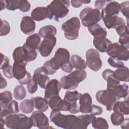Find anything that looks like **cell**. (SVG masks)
<instances>
[{
	"label": "cell",
	"mask_w": 129,
	"mask_h": 129,
	"mask_svg": "<svg viewBox=\"0 0 129 129\" xmlns=\"http://www.w3.org/2000/svg\"><path fill=\"white\" fill-rule=\"evenodd\" d=\"M108 2V1H104V0H99L95 1V7L96 9L100 10L101 9H102L105 5L106 3Z\"/></svg>",
	"instance_id": "cell-51"
},
{
	"label": "cell",
	"mask_w": 129,
	"mask_h": 129,
	"mask_svg": "<svg viewBox=\"0 0 129 129\" xmlns=\"http://www.w3.org/2000/svg\"><path fill=\"white\" fill-rule=\"evenodd\" d=\"M81 94L77 91H67L63 99L69 103L71 105V109L69 112L73 114L77 113L79 112V107L77 103V100H79Z\"/></svg>",
	"instance_id": "cell-19"
},
{
	"label": "cell",
	"mask_w": 129,
	"mask_h": 129,
	"mask_svg": "<svg viewBox=\"0 0 129 129\" xmlns=\"http://www.w3.org/2000/svg\"><path fill=\"white\" fill-rule=\"evenodd\" d=\"M70 1L54 0L48 5L46 8L48 11V19H54L58 21L59 19L66 17L69 12L68 8L70 6Z\"/></svg>",
	"instance_id": "cell-4"
},
{
	"label": "cell",
	"mask_w": 129,
	"mask_h": 129,
	"mask_svg": "<svg viewBox=\"0 0 129 129\" xmlns=\"http://www.w3.org/2000/svg\"><path fill=\"white\" fill-rule=\"evenodd\" d=\"M56 43V38L54 36L45 37L40 44L39 51L43 57H47L51 53Z\"/></svg>",
	"instance_id": "cell-16"
},
{
	"label": "cell",
	"mask_w": 129,
	"mask_h": 129,
	"mask_svg": "<svg viewBox=\"0 0 129 129\" xmlns=\"http://www.w3.org/2000/svg\"><path fill=\"white\" fill-rule=\"evenodd\" d=\"M34 103L35 107L39 111L45 112L48 108V101L45 98L37 96L31 98Z\"/></svg>",
	"instance_id": "cell-30"
},
{
	"label": "cell",
	"mask_w": 129,
	"mask_h": 129,
	"mask_svg": "<svg viewBox=\"0 0 129 129\" xmlns=\"http://www.w3.org/2000/svg\"><path fill=\"white\" fill-rule=\"evenodd\" d=\"M111 41L107 38H94L93 45L99 51L106 52L108 47L111 44Z\"/></svg>",
	"instance_id": "cell-25"
},
{
	"label": "cell",
	"mask_w": 129,
	"mask_h": 129,
	"mask_svg": "<svg viewBox=\"0 0 129 129\" xmlns=\"http://www.w3.org/2000/svg\"><path fill=\"white\" fill-rule=\"evenodd\" d=\"M31 18L36 21H41L48 18L46 7H38L34 9L31 13Z\"/></svg>",
	"instance_id": "cell-24"
},
{
	"label": "cell",
	"mask_w": 129,
	"mask_h": 129,
	"mask_svg": "<svg viewBox=\"0 0 129 129\" xmlns=\"http://www.w3.org/2000/svg\"><path fill=\"white\" fill-rule=\"evenodd\" d=\"M88 31L94 38H105L107 36V31L98 24L88 27Z\"/></svg>",
	"instance_id": "cell-28"
},
{
	"label": "cell",
	"mask_w": 129,
	"mask_h": 129,
	"mask_svg": "<svg viewBox=\"0 0 129 129\" xmlns=\"http://www.w3.org/2000/svg\"><path fill=\"white\" fill-rule=\"evenodd\" d=\"M79 111L83 113H90L92 106V98L88 93L81 95L79 99Z\"/></svg>",
	"instance_id": "cell-23"
},
{
	"label": "cell",
	"mask_w": 129,
	"mask_h": 129,
	"mask_svg": "<svg viewBox=\"0 0 129 129\" xmlns=\"http://www.w3.org/2000/svg\"><path fill=\"white\" fill-rule=\"evenodd\" d=\"M107 62L113 68H119L124 66V63L117 58L110 57L107 59Z\"/></svg>",
	"instance_id": "cell-39"
},
{
	"label": "cell",
	"mask_w": 129,
	"mask_h": 129,
	"mask_svg": "<svg viewBox=\"0 0 129 129\" xmlns=\"http://www.w3.org/2000/svg\"><path fill=\"white\" fill-rule=\"evenodd\" d=\"M106 52L110 57L117 58L120 60H128V49L117 42L110 44L108 47Z\"/></svg>",
	"instance_id": "cell-11"
},
{
	"label": "cell",
	"mask_w": 129,
	"mask_h": 129,
	"mask_svg": "<svg viewBox=\"0 0 129 129\" xmlns=\"http://www.w3.org/2000/svg\"><path fill=\"white\" fill-rule=\"evenodd\" d=\"M41 43V36L38 33H35L28 36L25 44L29 47L34 49H39Z\"/></svg>",
	"instance_id": "cell-27"
},
{
	"label": "cell",
	"mask_w": 129,
	"mask_h": 129,
	"mask_svg": "<svg viewBox=\"0 0 129 129\" xmlns=\"http://www.w3.org/2000/svg\"><path fill=\"white\" fill-rule=\"evenodd\" d=\"M61 88V84L57 80H50L45 88L44 98L48 101L52 97L59 95Z\"/></svg>",
	"instance_id": "cell-20"
},
{
	"label": "cell",
	"mask_w": 129,
	"mask_h": 129,
	"mask_svg": "<svg viewBox=\"0 0 129 129\" xmlns=\"http://www.w3.org/2000/svg\"><path fill=\"white\" fill-rule=\"evenodd\" d=\"M120 11L126 17L127 24L128 25L129 17V2L126 1L120 4Z\"/></svg>",
	"instance_id": "cell-40"
},
{
	"label": "cell",
	"mask_w": 129,
	"mask_h": 129,
	"mask_svg": "<svg viewBox=\"0 0 129 129\" xmlns=\"http://www.w3.org/2000/svg\"><path fill=\"white\" fill-rule=\"evenodd\" d=\"M50 120L55 125L64 129H86L88 127L79 116L64 115L60 111L52 110L50 114Z\"/></svg>",
	"instance_id": "cell-1"
},
{
	"label": "cell",
	"mask_w": 129,
	"mask_h": 129,
	"mask_svg": "<svg viewBox=\"0 0 129 129\" xmlns=\"http://www.w3.org/2000/svg\"><path fill=\"white\" fill-rule=\"evenodd\" d=\"M4 75L8 79H12L14 78L13 72V66L9 65L6 68L3 70Z\"/></svg>",
	"instance_id": "cell-49"
},
{
	"label": "cell",
	"mask_w": 129,
	"mask_h": 129,
	"mask_svg": "<svg viewBox=\"0 0 129 129\" xmlns=\"http://www.w3.org/2000/svg\"><path fill=\"white\" fill-rule=\"evenodd\" d=\"M26 96V92L24 87L22 85H18L14 90V97L18 100L24 99Z\"/></svg>",
	"instance_id": "cell-35"
},
{
	"label": "cell",
	"mask_w": 129,
	"mask_h": 129,
	"mask_svg": "<svg viewBox=\"0 0 129 129\" xmlns=\"http://www.w3.org/2000/svg\"><path fill=\"white\" fill-rule=\"evenodd\" d=\"M103 112V109L102 107L95 105L94 104H92L91 106V111L90 112V114L93 115H100Z\"/></svg>",
	"instance_id": "cell-48"
},
{
	"label": "cell",
	"mask_w": 129,
	"mask_h": 129,
	"mask_svg": "<svg viewBox=\"0 0 129 129\" xmlns=\"http://www.w3.org/2000/svg\"><path fill=\"white\" fill-rule=\"evenodd\" d=\"M27 64L25 62H14L13 65L14 78L16 79L22 85L27 84L32 79L30 73L26 69Z\"/></svg>",
	"instance_id": "cell-10"
},
{
	"label": "cell",
	"mask_w": 129,
	"mask_h": 129,
	"mask_svg": "<svg viewBox=\"0 0 129 129\" xmlns=\"http://www.w3.org/2000/svg\"><path fill=\"white\" fill-rule=\"evenodd\" d=\"M7 86V82L6 80L3 77L2 74H1V86H0V88L1 89H4L5 87H6Z\"/></svg>",
	"instance_id": "cell-54"
},
{
	"label": "cell",
	"mask_w": 129,
	"mask_h": 129,
	"mask_svg": "<svg viewBox=\"0 0 129 129\" xmlns=\"http://www.w3.org/2000/svg\"><path fill=\"white\" fill-rule=\"evenodd\" d=\"M27 90L30 94H34L38 89V84L33 80H31L27 85Z\"/></svg>",
	"instance_id": "cell-43"
},
{
	"label": "cell",
	"mask_w": 129,
	"mask_h": 129,
	"mask_svg": "<svg viewBox=\"0 0 129 129\" xmlns=\"http://www.w3.org/2000/svg\"><path fill=\"white\" fill-rule=\"evenodd\" d=\"M79 117L83 121L84 123L85 124L86 126L88 127V125L92 122V121L95 119L96 117L95 115L92 114H85V115H81L79 116Z\"/></svg>",
	"instance_id": "cell-42"
},
{
	"label": "cell",
	"mask_w": 129,
	"mask_h": 129,
	"mask_svg": "<svg viewBox=\"0 0 129 129\" xmlns=\"http://www.w3.org/2000/svg\"><path fill=\"white\" fill-rule=\"evenodd\" d=\"M35 28V22L31 17L26 16L22 18L20 23V28L24 34L29 35L33 33Z\"/></svg>",
	"instance_id": "cell-22"
},
{
	"label": "cell",
	"mask_w": 129,
	"mask_h": 129,
	"mask_svg": "<svg viewBox=\"0 0 129 129\" xmlns=\"http://www.w3.org/2000/svg\"><path fill=\"white\" fill-rule=\"evenodd\" d=\"M60 69L64 72L67 73H71L73 70V67L71 62H68L60 67Z\"/></svg>",
	"instance_id": "cell-52"
},
{
	"label": "cell",
	"mask_w": 129,
	"mask_h": 129,
	"mask_svg": "<svg viewBox=\"0 0 129 129\" xmlns=\"http://www.w3.org/2000/svg\"><path fill=\"white\" fill-rule=\"evenodd\" d=\"M86 63L91 70L97 72L102 67V61L100 57L98 51L94 49L91 48L86 52Z\"/></svg>",
	"instance_id": "cell-12"
},
{
	"label": "cell",
	"mask_w": 129,
	"mask_h": 129,
	"mask_svg": "<svg viewBox=\"0 0 129 129\" xmlns=\"http://www.w3.org/2000/svg\"><path fill=\"white\" fill-rule=\"evenodd\" d=\"M96 99L97 101L106 106V109L108 111H111L114 103L117 100L116 97L107 90H102L98 91L96 94Z\"/></svg>",
	"instance_id": "cell-13"
},
{
	"label": "cell",
	"mask_w": 129,
	"mask_h": 129,
	"mask_svg": "<svg viewBox=\"0 0 129 129\" xmlns=\"http://www.w3.org/2000/svg\"><path fill=\"white\" fill-rule=\"evenodd\" d=\"M123 114L119 112H114L111 114L110 119L113 125L118 126L120 125L124 120Z\"/></svg>",
	"instance_id": "cell-36"
},
{
	"label": "cell",
	"mask_w": 129,
	"mask_h": 129,
	"mask_svg": "<svg viewBox=\"0 0 129 129\" xmlns=\"http://www.w3.org/2000/svg\"><path fill=\"white\" fill-rule=\"evenodd\" d=\"M114 112H119L123 115L129 114V103L128 97L123 101H116L114 103L113 109Z\"/></svg>",
	"instance_id": "cell-29"
},
{
	"label": "cell",
	"mask_w": 129,
	"mask_h": 129,
	"mask_svg": "<svg viewBox=\"0 0 129 129\" xmlns=\"http://www.w3.org/2000/svg\"><path fill=\"white\" fill-rule=\"evenodd\" d=\"M10 24L7 21L1 20L0 35L1 36L8 35L10 32Z\"/></svg>",
	"instance_id": "cell-38"
},
{
	"label": "cell",
	"mask_w": 129,
	"mask_h": 129,
	"mask_svg": "<svg viewBox=\"0 0 129 129\" xmlns=\"http://www.w3.org/2000/svg\"><path fill=\"white\" fill-rule=\"evenodd\" d=\"M115 30L117 33L119 35V36L125 33H129L128 27L127 26H126L125 25H122L117 26L115 28Z\"/></svg>",
	"instance_id": "cell-47"
},
{
	"label": "cell",
	"mask_w": 129,
	"mask_h": 129,
	"mask_svg": "<svg viewBox=\"0 0 129 129\" xmlns=\"http://www.w3.org/2000/svg\"><path fill=\"white\" fill-rule=\"evenodd\" d=\"M34 106V103L32 99H26L20 103V109L23 113L29 114L32 112Z\"/></svg>",
	"instance_id": "cell-33"
},
{
	"label": "cell",
	"mask_w": 129,
	"mask_h": 129,
	"mask_svg": "<svg viewBox=\"0 0 129 129\" xmlns=\"http://www.w3.org/2000/svg\"><path fill=\"white\" fill-rule=\"evenodd\" d=\"M113 76L114 78L118 81L128 82L129 81V71L126 67H122L118 68L113 71Z\"/></svg>",
	"instance_id": "cell-26"
},
{
	"label": "cell",
	"mask_w": 129,
	"mask_h": 129,
	"mask_svg": "<svg viewBox=\"0 0 129 129\" xmlns=\"http://www.w3.org/2000/svg\"><path fill=\"white\" fill-rule=\"evenodd\" d=\"M128 123H129V119L128 118L124 119L123 121L120 124V127L122 129H128Z\"/></svg>",
	"instance_id": "cell-53"
},
{
	"label": "cell",
	"mask_w": 129,
	"mask_h": 129,
	"mask_svg": "<svg viewBox=\"0 0 129 129\" xmlns=\"http://www.w3.org/2000/svg\"><path fill=\"white\" fill-rule=\"evenodd\" d=\"M20 0H8L6 1L7 9L10 11H15L19 9Z\"/></svg>",
	"instance_id": "cell-41"
},
{
	"label": "cell",
	"mask_w": 129,
	"mask_h": 129,
	"mask_svg": "<svg viewBox=\"0 0 129 129\" xmlns=\"http://www.w3.org/2000/svg\"><path fill=\"white\" fill-rule=\"evenodd\" d=\"M1 63L0 69L3 70L10 65V60L8 57L4 55L2 53H1Z\"/></svg>",
	"instance_id": "cell-46"
},
{
	"label": "cell",
	"mask_w": 129,
	"mask_h": 129,
	"mask_svg": "<svg viewBox=\"0 0 129 129\" xmlns=\"http://www.w3.org/2000/svg\"><path fill=\"white\" fill-rule=\"evenodd\" d=\"M92 126L96 129H107L109 127L106 120L102 117L95 118L92 122Z\"/></svg>",
	"instance_id": "cell-34"
},
{
	"label": "cell",
	"mask_w": 129,
	"mask_h": 129,
	"mask_svg": "<svg viewBox=\"0 0 129 129\" xmlns=\"http://www.w3.org/2000/svg\"><path fill=\"white\" fill-rule=\"evenodd\" d=\"M33 126H36L40 129H46L49 128V122L47 117L42 111L37 110L34 111L30 117Z\"/></svg>",
	"instance_id": "cell-14"
},
{
	"label": "cell",
	"mask_w": 129,
	"mask_h": 129,
	"mask_svg": "<svg viewBox=\"0 0 129 129\" xmlns=\"http://www.w3.org/2000/svg\"><path fill=\"white\" fill-rule=\"evenodd\" d=\"M70 62L77 70H84L86 68L87 65L86 61L79 55H72L70 58Z\"/></svg>",
	"instance_id": "cell-31"
},
{
	"label": "cell",
	"mask_w": 129,
	"mask_h": 129,
	"mask_svg": "<svg viewBox=\"0 0 129 129\" xmlns=\"http://www.w3.org/2000/svg\"><path fill=\"white\" fill-rule=\"evenodd\" d=\"M57 30L56 28L51 25L42 27L39 30V34L43 38L50 36H55L56 34Z\"/></svg>",
	"instance_id": "cell-32"
},
{
	"label": "cell",
	"mask_w": 129,
	"mask_h": 129,
	"mask_svg": "<svg viewBox=\"0 0 129 129\" xmlns=\"http://www.w3.org/2000/svg\"><path fill=\"white\" fill-rule=\"evenodd\" d=\"M118 42L120 45H122L128 49L129 33H125V34L120 36L119 38Z\"/></svg>",
	"instance_id": "cell-45"
},
{
	"label": "cell",
	"mask_w": 129,
	"mask_h": 129,
	"mask_svg": "<svg viewBox=\"0 0 129 129\" xmlns=\"http://www.w3.org/2000/svg\"><path fill=\"white\" fill-rule=\"evenodd\" d=\"M90 1H86V0H72L71 1V3L72 4V6L74 8H79L83 4H87L90 3Z\"/></svg>",
	"instance_id": "cell-50"
},
{
	"label": "cell",
	"mask_w": 129,
	"mask_h": 129,
	"mask_svg": "<svg viewBox=\"0 0 129 129\" xmlns=\"http://www.w3.org/2000/svg\"><path fill=\"white\" fill-rule=\"evenodd\" d=\"M48 101L52 110L69 111L71 109L70 104L64 99L62 100L59 95L52 97Z\"/></svg>",
	"instance_id": "cell-18"
},
{
	"label": "cell",
	"mask_w": 129,
	"mask_h": 129,
	"mask_svg": "<svg viewBox=\"0 0 129 129\" xmlns=\"http://www.w3.org/2000/svg\"><path fill=\"white\" fill-rule=\"evenodd\" d=\"M37 53L35 50L31 48L25 43L22 46L16 48L13 52V58L15 62H25L34 60Z\"/></svg>",
	"instance_id": "cell-7"
},
{
	"label": "cell",
	"mask_w": 129,
	"mask_h": 129,
	"mask_svg": "<svg viewBox=\"0 0 129 129\" xmlns=\"http://www.w3.org/2000/svg\"><path fill=\"white\" fill-rule=\"evenodd\" d=\"M1 8L2 11L7 8V4L6 1H1Z\"/></svg>",
	"instance_id": "cell-55"
},
{
	"label": "cell",
	"mask_w": 129,
	"mask_h": 129,
	"mask_svg": "<svg viewBox=\"0 0 129 129\" xmlns=\"http://www.w3.org/2000/svg\"><path fill=\"white\" fill-rule=\"evenodd\" d=\"M81 23L78 17H73L62 23L61 29L64 31V37L71 40L76 39L79 36Z\"/></svg>",
	"instance_id": "cell-9"
},
{
	"label": "cell",
	"mask_w": 129,
	"mask_h": 129,
	"mask_svg": "<svg viewBox=\"0 0 129 129\" xmlns=\"http://www.w3.org/2000/svg\"><path fill=\"white\" fill-rule=\"evenodd\" d=\"M79 16L83 25L88 28L97 24L101 18L100 11L91 7L83 9L80 12Z\"/></svg>",
	"instance_id": "cell-8"
},
{
	"label": "cell",
	"mask_w": 129,
	"mask_h": 129,
	"mask_svg": "<svg viewBox=\"0 0 129 129\" xmlns=\"http://www.w3.org/2000/svg\"><path fill=\"white\" fill-rule=\"evenodd\" d=\"M30 4L29 2L26 0H20L19 9L22 12H27L30 9Z\"/></svg>",
	"instance_id": "cell-44"
},
{
	"label": "cell",
	"mask_w": 129,
	"mask_h": 129,
	"mask_svg": "<svg viewBox=\"0 0 129 129\" xmlns=\"http://www.w3.org/2000/svg\"><path fill=\"white\" fill-rule=\"evenodd\" d=\"M120 12V4L115 1H109L102 9L101 17L102 20L117 16Z\"/></svg>",
	"instance_id": "cell-15"
},
{
	"label": "cell",
	"mask_w": 129,
	"mask_h": 129,
	"mask_svg": "<svg viewBox=\"0 0 129 129\" xmlns=\"http://www.w3.org/2000/svg\"><path fill=\"white\" fill-rule=\"evenodd\" d=\"M0 117L3 118H5L10 114H16L19 112L18 103L15 100H12L8 104L0 103Z\"/></svg>",
	"instance_id": "cell-21"
},
{
	"label": "cell",
	"mask_w": 129,
	"mask_h": 129,
	"mask_svg": "<svg viewBox=\"0 0 129 129\" xmlns=\"http://www.w3.org/2000/svg\"><path fill=\"white\" fill-rule=\"evenodd\" d=\"M13 99V95L10 91H5L0 94V103L8 104Z\"/></svg>",
	"instance_id": "cell-37"
},
{
	"label": "cell",
	"mask_w": 129,
	"mask_h": 129,
	"mask_svg": "<svg viewBox=\"0 0 129 129\" xmlns=\"http://www.w3.org/2000/svg\"><path fill=\"white\" fill-rule=\"evenodd\" d=\"M5 125L11 129H29L33 126L30 117L24 114H11L5 118Z\"/></svg>",
	"instance_id": "cell-6"
},
{
	"label": "cell",
	"mask_w": 129,
	"mask_h": 129,
	"mask_svg": "<svg viewBox=\"0 0 129 129\" xmlns=\"http://www.w3.org/2000/svg\"><path fill=\"white\" fill-rule=\"evenodd\" d=\"M70 58L69 51L64 48L60 47L56 51L53 57L45 62L43 66L48 75H53L61 66L70 62Z\"/></svg>",
	"instance_id": "cell-3"
},
{
	"label": "cell",
	"mask_w": 129,
	"mask_h": 129,
	"mask_svg": "<svg viewBox=\"0 0 129 129\" xmlns=\"http://www.w3.org/2000/svg\"><path fill=\"white\" fill-rule=\"evenodd\" d=\"M46 69L42 66L36 69L34 71L32 80L36 82L41 88L45 89L47 83L50 81Z\"/></svg>",
	"instance_id": "cell-17"
},
{
	"label": "cell",
	"mask_w": 129,
	"mask_h": 129,
	"mask_svg": "<svg viewBox=\"0 0 129 129\" xmlns=\"http://www.w3.org/2000/svg\"><path fill=\"white\" fill-rule=\"evenodd\" d=\"M113 71L110 69L104 70L102 74L103 78L107 81V90L112 93L119 100L121 98L127 97L128 87L125 84L120 85L119 81L116 80L113 76Z\"/></svg>",
	"instance_id": "cell-2"
},
{
	"label": "cell",
	"mask_w": 129,
	"mask_h": 129,
	"mask_svg": "<svg viewBox=\"0 0 129 129\" xmlns=\"http://www.w3.org/2000/svg\"><path fill=\"white\" fill-rule=\"evenodd\" d=\"M87 77V73L84 70H76L69 75L63 76L60 80L61 87L64 90H74L77 88L80 82Z\"/></svg>",
	"instance_id": "cell-5"
},
{
	"label": "cell",
	"mask_w": 129,
	"mask_h": 129,
	"mask_svg": "<svg viewBox=\"0 0 129 129\" xmlns=\"http://www.w3.org/2000/svg\"><path fill=\"white\" fill-rule=\"evenodd\" d=\"M0 124L1 126V128H3L4 125H5V118L2 117H0Z\"/></svg>",
	"instance_id": "cell-56"
}]
</instances>
